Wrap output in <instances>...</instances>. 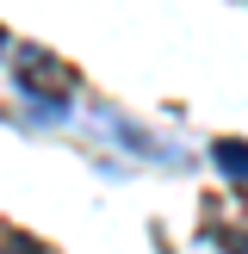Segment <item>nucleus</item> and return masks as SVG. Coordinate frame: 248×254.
<instances>
[{
  "instance_id": "f257e3e1",
  "label": "nucleus",
  "mask_w": 248,
  "mask_h": 254,
  "mask_svg": "<svg viewBox=\"0 0 248 254\" xmlns=\"http://www.w3.org/2000/svg\"><path fill=\"white\" fill-rule=\"evenodd\" d=\"M19 87H25V93H44L50 106H62V99L74 93V74L62 68L56 56H44V50H25V56H19Z\"/></svg>"
},
{
  "instance_id": "f03ea898",
  "label": "nucleus",
  "mask_w": 248,
  "mask_h": 254,
  "mask_svg": "<svg viewBox=\"0 0 248 254\" xmlns=\"http://www.w3.org/2000/svg\"><path fill=\"white\" fill-rule=\"evenodd\" d=\"M217 168H223V180H248V143H217Z\"/></svg>"
},
{
  "instance_id": "7ed1b4c3",
  "label": "nucleus",
  "mask_w": 248,
  "mask_h": 254,
  "mask_svg": "<svg viewBox=\"0 0 248 254\" xmlns=\"http://www.w3.org/2000/svg\"><path fill=\"white\" fill-rule=\"evenodd\" d=\"M0 50H6V31H0Z\"/></svg>"
}]
</instances>
